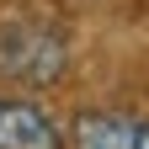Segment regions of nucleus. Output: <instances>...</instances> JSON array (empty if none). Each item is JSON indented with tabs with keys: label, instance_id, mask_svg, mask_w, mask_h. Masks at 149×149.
Masks as SVG:
<instances>
[{
	"label": "nucleus",
	"instance_id": "obj_1",
	"mask_svg": "<svg viewBox=\"0 0 149 149\" xmlns=\"http://www.w3.org/2000/svg\"><path fill=\"white\" fill-rule=\"evenodd\" d=\"M69 64L64 32L43 22H6L0 27V74L16 85H53Z\"/></svg>",
	"mask_w": 149,
	"mask_h": 149
},
{
	"label": "nucleus",
	"instance_id": "obj_2",
	"mask_svg": "<svg viewBox=\"0 0 149 149\" xmlns=\"http://www.w3.org/2000/svg\"><path fill=\"white\" fill-rule=\"evenodd\" d=\"M0 149H64V133L37 101L0 96Z\"/></svg>",
	"mask_w": 149,
	"mask_h": 149
},
{
	"label": "nucleus",
	"instance_id": "obj_3",
	"mask_svg": "<svg viewBox=\"0 0 149 149\" xmlns=\"http://www.w3.org/2000/svg\"><path fill=\"white\" fill-rule=\"evenodd\" d=\"M74 149H149V117L133 112H80Z\"/></svg>",
	"mask_w": 149,
	"mask_h": 149
}]
</instances>
